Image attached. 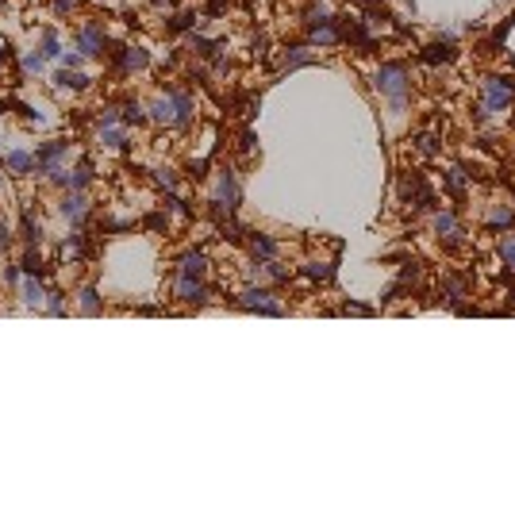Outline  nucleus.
Wrapping results in <instances>:
<instances>
[{
	"label": "nucleus",
	"mask_w": 515,
	"mask_h": 511,
	"mask_svg": "<svg viewBox=\"0 0 515 511\" xmlns=\"http://www.w3.org/2000/svg\"><path fill=\"white\" fill-rule=\"evenodd\" d=\"M446 188H450V193H457V196H462L465 188H469V173H465L462 166L446 169Z\"/></svg>",
	"instance_id": "nucleus-31"
},
{
	"label": "nucleus",
	"mask_w": 515,
	"mask_h": 511,
	"mask_svg": "<svg viewBox=\"0 0 515 511\" xmlns=\"http://www.w3.org/2000/svg\"><path fill=\"white\" fill-rule=\"evenodd\" d=\"M174 300H181V304H208V285H204V277H185V273H177V281H174Z\"/></svg>",
	"instance_id": "nucleus-7"
},
{
	"label": "nucleus",
	"mask_w": 515,
	"mask_h": 511,
	"mask_svg": "<svg viewBox=\"0 0 515 511\" xmlns=\"http://www.w3.org/2000/svg\"><path fill=\"white\" fill-rule=\"evenodd\" d=\"M154 4H158V8H174V0H154Z\"/></svg>",
	"instance_id": "nucleus-43"
},
{
	"label": "nucleus",
	"mask_w": 515,
	"mask_h": 511,
	"mask_svg": "<svg viewBox=\"0 0 515 511\" xmlns=\"http://www.w3.org/2000/svg\"><path fill=\"white\" fill-rule=\"evenodd\" d=\"M54 81H58L62 89H73V93H81V89H89V77H85V73H81V70H62Z\"/></svg>",
	"instance_id": "nucleus-29"
},
{
	"label": "nucleus",
	"mask_w": 515,
	"mask_h": 511,
	"mask_svg": "<svg viewBox=\"0 0 515 511\" xmlns=\"http://www.w3.org/2000/svg\"><path fill=\"white\" fill-rule=\"evenodd\" d=\"M70 154V143H46L43 150H39V166H43V173H54L58 169V162Z\"/></svg>",
	"instance_id": "nucleus-20"
},
{
	"label": "nucleus",
	"mask_w": 515,
	"mask_h": 511,
	"mask_svg": "<svg viewBox=\"0 0 515 511\" xmlns=\"http://www.w3.org/2000/svg\"><path fill=\"white\" fill-rule=\"evenodd\" d=\"M515 224V212L508 208V204H493V208H488V216H485V227L488 231H496V235H500V231H508Z\"/></svg>",
	"instance_id": "nucleus-21"
},
{
	"label": "nucleus",
	"mask_w": 515,
	"mask_h": 511,
	"mask_svg": "<svg viewBox=\"0 0 515 511\" xmlns=\"http://www.w3.org/2000/svg\"><path fill=\"white\" fill-rule=\"evenodd\" d=\"M146 119H150V108H146L143 101H127V108H124V123H127V127H131V123L138 127V123H146Z\"/></svg>",
	"instance_id": "nucleus-30"
},
{
	"label": "nucleus",
	"mask_w": 515,
	"mask_h": 511,
	"mask_svg": "<svg viewBox=\"0 0 515 511\" xmlns=\"http://www.w3.org/2000/svg\"><path fill=\"white\" fill-rule=\"evenodd\" d=\"M431 231H435L446 246H462V224H457V212L435 208V216H431Z\"/></svg>",
	"instance_id": "nucleus-8"
},
{
	"label": "nucleus",
	"mask_w": 515,
	"mask_h": 511,
	"mask_svg": "<svg viewBox=\"0 0 515 511\" xmlns=\"http://www.w3.org/2000/svg\"><path fill=\"white\" fill-rule=\"evenodd\" d=\"M77 4H81V0H54V15H70Z\"/></svg>",
	"instance_id": "nucleus-38"
},
{
	"label": "nucleus",
	"mask_w": 515,
	"mask_h": 511,
	"mask_svg": "<svg viewBox=\"0 0 515 511\" xmlns=\"http://www.w3.org/2000/svg\"><path fill=\"white\" fill-rule=\"evenodd\" d=\"M51 181H54V185H62V188H70V193H85V185L93 181V173H89V166L81 162L77 169H54Z\"/></svg>",
	"instance_id": "nucleus-10"
},
{
	"label": "nucleus",
	"mask_w": 515,
	"mask_h": 511,
	"mask_svg": "<svg viewBox=\"0 0 515 511\" xmlns=\"http://www.w3.org/2000/svg\"><path fill=\"white\" fill-rule=\"evenodd\" d=\"M4 246H8V227L0 224V254H4Z\"/></svg>",
	"instance_id": "nucleus-42"
},
{
	"label": "nucleus",
	"mask_w": 515,
	"mask_h": 511,
	"mask_svg": "<svg viewBox=\"0 0 515 511\" xmlns=\"http://www.w3.org/2000/svg\"><path fill=\"white\" fill-rule=\"evenodd\" d=\"M481 104L488 108V115L508 112L515 104V77H504V73H488L481 81Z\"/></svg>",
	"instance_id": "nucleus-3"
},
{
	"label": "nucleus",
	"mask_w": 515,
	"mask_h": 511,
	"mask_svg": "<svg viewBox=\"0 0 515 511\" xmlns=\"http://www.w3.org/2000/svg\"><path fill=\"white\" fill-rule=\"evenodd\" d=\"M189 46H193V54H200V58H216V51H219V43H211V39L196 35V31H193Z\"/></svg>",
	"instance_id": "nucleus-33"
},
{
	"label": "nucleus",
	"mask_w": 515,
	"mask_h": 511,
	"mask_svg": "<svg viewBox=\"0 0 515 511\" xmlns=\"http://www.w3.org/2000/svg\"><path fill=\"white\" fill-rule=\"evenodd\" d=\"M4 281H8V285H20V269L8 266V269H4Z\"/></svg>",
	"instance_id": "nucleus-39"
},
{
	"label": "nucleus",
	"mask_w": 515,
	"mask_h": 511,
	"mask_svg": "<svg viewBox=\"0 0 515 511\" xmlns=\"http://www.w3.org/2000/svg\"><path fill=\"white\" fill-rule=\"evenodd\" d=\"M216 204H223V208H239V177H235L231 169H223L216 177Z\"/></svg>",
	"instance_id": "nucleus-12"
},
{
	"label": "nucleus",
	"mask_w": 515,
	"mask_h": 511,
	"mask_svg": "<svg viewBox=\"0 0 515 511\" xmlns=\"http://www.w3.org/2000/svg\"><path fill=\"white\" fill-rule=\"evenodd\" d=\"M104 43H108V35H104V27L100 23H85V27L77 31V51L85 54V58H93V54H104Z\"/></svg>",
	"instance_id": "nucleus-9"
},
{
	"label": "nucleus",
	"mask_w": 515,
	"mask_h": 511,
	"mask_svg": "<svg viewBox=\"0 0 515 511\" xmlns=\"http://www.w3.org/2000/svg\"><path fill=\"white\" fill-rule=\"evenodd\" d=\"M373 89H377L396 112H404L408 101H412V73H408L404 62H381L377 73H373Z\"/></svg>",
	"instance_id": "nucleus-1"
},
{
	"label": "nucleus",
	"mask_w": 515,
	"mask_h": 511,
	"mask_svg": "<svg viewBox=\"0 0 515 511\" xmlns=\"http://www.w3.org/2000/svg\"><path fill=\"white\" fill-rule=\"evenodd\" d=\"M58 212H62V219H65V224L81 227V224L89 219V200H85V193H70V196H62Z\"/></svg>",
	"instance_id": "nucleus-11"
},
{
	"label": "nucleus",
	"mask_w": 515,
	"mask_h": 511,
	"mask_svg": "<svg viewBox=\"0 0 515 511\" xmlns=\"http://www.w3.org/2000/svg\"><path fill=\"white\" fill-rule=\"evenodd\" d=\"M320 58L312 54V46H289V51L281 54V70L292 73V70H304V65H315Z\"/></svg>",
	"instance_id": "nucleus-14"
},
{
	"label": "nucleus",
	"mask_w": 515,
	"mask_h": 511,
	"mask_svg": "<svg viewBox=\"0 0 515 511\" xmlns=\"http://www.w3.org/2000/svg\"><path fill=\"white\" fill-rule=\"evenodd\" d=\"M116 65L124 73H138V70H146V65H150V54H146L143 46H124L119 58H116Z\"/></svg>",
	"instance_id": "nucleus-16"
},
{
	"label": "nucleus",
	"mask_w": 515,
	"mask_h": 511,
	"mask_svg": "<svg viewBox=\"0 0 515 511\" xmlns=\"http://www.w3.org/2000/svg\"><path fill=\"white\" fill-rule=\"evenodd\" d=\"M454 58H457V46L450 39H438V43H431V46L419 51V62H427V65H450Z\"/></svg>",
	"instance_id": "nucleus-13"
},
{
	"label": "nucleus",
	"mask_w": 515,
	"mask_h": 511,
	"mask_svg": "<svg viewBox=\"0 0 515 511\" xmlns=\"http://www.w3.org/2000/svg\"><path fill=\"white\" fill-rule=\"evenodd\" d=\"M58 62H62V70H81V65H85V54H81L77 46H73V51H65Z\"/></svg>",
	"instance_id": "nucleus-35"
},
{
	"label": "nucleus",
	"mask_w": 515,
	"mask_h": 511,
	"mask_svg": "<svg viewBox=\"0 0 515 511\" xmlns=\"http://www.w3.org/2000/svg\"><path fill=\"white\" fill-rule=\"evenodd\" d=\"M89 254V242H85V235L81 231H73V235H65V242H62V258H73V261H81Z\"/></svg>",
	"instance_id": "nucleus-26"
},
{
	"label": "nucleus",
	"mask_w": 515,
	"mask_h": 511,
	"mask_svg": "<svg viewBox=\"0 0 515 511\" xmlns=\"http://www.w3.org/2000/svg\"><path fill=\"white\" fill-rule=\"evenodd\" d=\"M154 181H158L166 193H174V188H177V173L174 169H154Z\"/></svg>",
	"instance_id": "nucleus-36"
},
{
	"label": "nucleus",
	"mask_w": 515,
	"mask_h": 511,
	"mask_svg": "<svg viewBox=\"0 0 515 511\" xmlns=\"http://www.w3.org/2000/svg\"><path fill=\"white\" fill-rule=\"evenodd\" d=\"M496 258H500L504 273H515V235L511 231H500V238H496Z\"/></svg>",
	"instance_id": "nucleus-22"
},
{
	"label": "nucleus",
	"mask_w": 515,
	"mask_h": 511,
	"mask_svg": "<svg viewBox=\"0 0 515 511\" xmlns=\"http://www.w3.org/2000/svg\"><path fill=\"white\" fill-rule=\"evenodd\" d=\"M146 227H150V231H162V227H166V219H162V216H150V219H146Z\"/></svg>",
	"instance_id": "nucleus-40"
},
{
	"label": "nucleus",
	"mask_w": 515,
	"mask_h": 511,
	"mask_svg": "<svg viewBox=\"0 0 515 511\" xmlns=\"http://www.w3.org/2000/svg\"><path fill=\"white\" fill-rule=\"evenodd\" d=\"M247 246H250V258L254 261H273L277 258V238L261 235V231H254V235L247 238Z\"/></svg>",
	"instance_id": "nucleus-15"
},
{
	"label": "nucleus",
	"mask_w": 515,
	"mask_h": 511,
	"mask_svg": "<svg viewBox=\"0 0 515 511\" xmlns=\"http://www.w3.org/2000/svg\"><path fill=\"white\" fill-rule=\"evenodd\" d=\"M0 4H4V0H0Z\"/></svg>",
	"instance_id": "nucleus-45"
},
{
	"label": "nucleus",
	"mask_w": 515,
	"mask_h": 511,
	"mask_svg": "<svg viewBox=\"0 0 515 511\" xmlns=\"http://www.w3.org/2000/svg\"><path fill=\"white\" fill-rule=\"evenodd\" d=\"M39 54L46 58V62H58L62 51H58V39H54V31H46L43 35V43H39Z\"/></svg>",
	"instance_id": "nucleus-34"
},
{
	"label": "nucleus",
	"mask_w": 515,
	"mask_h": 511,
	"mask_svg": "<svg viewBox=\"0 0 515 511\" xmlns=\"http://www.w3.org/2000/svg\"><path fill=\"white\" fill-rule=\"evenodd\" d=\"M166 27L174 31V35H177V31H196V27H200V15H196V12H181V15H174Z\"/></svg>",
	"instance_id": "nucleus-32"
},
{
	"label": "nucleus",
	"mask_w": 515,
	"mask_h": 511,
	"mask_svg": "<svg viewBox=\"0 0 515 511\" xmlns=\"http://www.w3.org/2000/svg\"><path fill=\"white\" fill-rule=\"evenodd\" d=\"M150 119L162 127H185L193 119V96L185 89H162V96L150 104Z\"/></svg>",
	"instance_id": "nucleus-2"
},
{
	"label": "nucleus",
	"mask_w": 515,
	"mask_h": 511,
	"mask_svg": "<svg viewBox=\"0 0 515 511\" xmlns=\"http://www.w3.org/2000/svg\"><path fill=\"white\" fill-rule=\"evenodd\" d=\"M496 4H511V0H496Z\"/></svg>",
	"instance_id": "nucleus-44"
},
{
	"label": "nucleus",
	"mask_w": 515,
	"mask_h": 511,
	"mask_svg": "<svg viewBox=\"0 0 515 511\" xmlns=\"http://www.w3.org/2000/svg\"><path fill=\"white\" fill-rule=\"evenodd\" d=\"M304 277L312 285H327L334 277V266H331V261H304Z\"/></svg>",
	"instance_id": "nucleus-27"
},
{
	"label": "nucleus",
	"mask_w": 515,
	"mask_h": 511,
	"mask_svg": "<svg viewBox=\"0 0 515 511\" xmlns=\"http://www.w3.org/2000/svg\"><path fill=\"white\" fill-rule=\"evenodd\" d=\"M46 296H51V292H43V281H39V277H27V281H23V304H27V308L43 311L46 308Z\"/></svg>",
	"instance_id": "nucleus-23"
},
{
	"label": "nucleus",
	"mask_w": 515,
	"mask_h": 511,
	"mask_svg": "<svg viewBox=\"0 0 515 511\" xmlns=\"http://www.w3.org/2000/svg\"><path fill=\"white\" fill-rule=\"evenodd\" d=\"M77 304H81V311H85V316H100V311H104V300H100V292H96V288H81Z\"/></svg>",
	"instance_id": "nucleus-28"
},
{
	"label": "nucleus",
	"mask_w": 515,
	"mask_h": 511,
	"mask_svg": "<svg viewBox=\"0 0 515 511\" xmlns=\"http://www.w3.org/2000/svg\"><path fill=\"white\" fill-rule=\"evenodd\" d=\"M358 8H365V12H370V8H381V0H354Z\"/></svg>",
	"instance_id": "nucleus-41"
},
{
	"label": "nucleus",
	"mask_w": 515,
	"mask_h": 511,
	"mask_svg": "<svg viewBox=\"0 0 515 511\" xmlns=\"http://www.w3.org/2000/svg\"><path fill=\"white\" fill-rule=\"evenodd\" d=\"M412 143H415V150H419L423 158H438V154H443V138H438L435 131H419Z\"/></svg>",
	"instance_id": "nucleus-24"
},
{
	"label": "nucleus",
	"mask_w": 515,
	"mask_h": 511,
	"mask_svg": "<svg viewBox=\"0 0 515 511\" xmlns=\"http://www.w3.org/2000/svg\"><path fill=\"white\" fill-rule=\"evenodd\" d=\"M308 43L312 46H339L342 43V20L339 15H312V20H308Z\"/></svg>",
	"instance_id": "nucleus-6"
},
{
	"label": "nucleus",
	"mask_w": 515,
	"mask_h": 511,
	"mask_svg": "<svg viewBox=\"0 0 515 511\" xmlns=\"http://www.w3.org/2000/svg\"><path fill=\"white\" fill-rule=\"evenodd\" d=\"M443 296H446V304H462L465 296H469V277H457V273H446L443 277Z\"/></svg>",
	"instance_id": "nucleus-18"
},
{
	"label": "nucleus",
	"mask_w": 515,
	"mask_h": 511,
	"mask_svg": "<svg viewBox=\"0 0 515 511\" xmlns=\"http://www.w3.org/2000/svg\"><path fill=\"white\" fill-rule=\"evenodd\" d=\"M400 204H408V208H415V212H435L438 208L431 185L423 181V173H404V177H400Z\"/></svg>",
	"instance_id": "nucleus-5"
},
{
	"label": "nucleus",
	"mask_w": 515,
	"mask_h": 511,
	"mask_svg": "<svg viewBox=\"0 0 515 511\" xmlns=\"http://www.w3.org/2000/svg\"><path fill=\"white\" fill-rule=\"evenodd\" d=\"M177 273H185V277H208V254H204V250L181 254V261H177Z\"/></svg>",
	"instance_id": "nucleus-17"
},
{
	"label": "nucleus",
	"mask_w": 515,
	"mask_h": 511,
	"mask_svg": "<svg viewBox=\"0 0 515 511\" xmlns=\"http://www.w3.org/2000/svg\"><path fill=\"white\" fill-rule=\"evenodd\" d=\"M96 138L108 150H119V146H127V127L124 123H104V127H96Z\"/></svg>",
	"instance_id": "nucleus-19"
},
{
	"label": "nucleus",
	"mask_w": 515,
	"mask_h": 511,
	"mask_svg": "<svg viewBox=\"0 0 515 511\" xmlns=\"http://www.w3.org/2000/svg\"><path fill=\"white\" fill-rule=\"evenodd\" d=\"M8 169H12L15 177H27V173L35 169V154H27V150H8Z\"/></svg>",
	"instance_id": "nucleus-25"
},
{
	"label": "nucleus",
	"mask_w": 515,
	"mask_h": 511,
	"mask_svg": "<svg viewBox=\"0 0 515 511\" xmlns=\"http://www.w3.org/2000/svg\"><path fill=\"white\" fill-rule=\"evenodd\" d=\"M43 65H46V58L43 54H23V70H27V73H39V70H43Z\"/></svg>",
	"instance_id": "nucleus-37"
},
{
	"label": "nucleus",
	"mask_w": 515,
	"mask_h": 511,
	"mask_svg": "<svg viewBox=\"0 0 515 511\" xmlns=\"http://www.w3.org/2000/svg\"><path fill=\"white\" fill-rule=\"evenodd\" d=\"M231 304H235V308H242V311H258V316H285V311H289L266 285H247Z\"/></svg>",
	"instance_id": "nucleus-4"
}]
</instances>
